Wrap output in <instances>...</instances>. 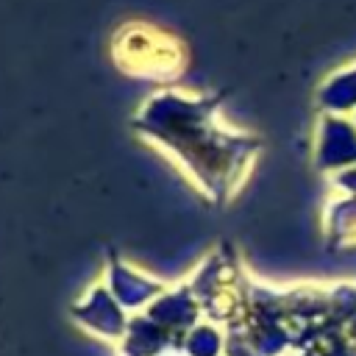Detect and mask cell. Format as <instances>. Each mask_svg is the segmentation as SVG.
<instances>
[{
	"label": "cell",
	"instance_id": "obj_3",
	"mask_svg": "<svg viewBox=\"0 0 356 356\" xmlns=\"http://www.w3.org/2000/svg\"><path fill=\"white\" fill-rule=\"evenodd\" d=\"M317 106L323 108V114H356V64L342 67L323 81L317 92Z\"/></svg>",
	"mask_w": 356,
	"mask_h": 356
},
{
	"label": "cell",
	"instance_id": "obj_1",
	"mask_svg": "<svg viewBox=\"0 0 356 356\" xmlns=\"http://www.w3.org/2000/svg\"><path fill=\"white\" fill-rule=\"evenodd\" d=\"M134 128L170 150L214 197H225L250 167L259 139L220 120V97L161 89L145 100Z\"/></svg>",
	"mask_w": 356,
	"mask_h": 356
},
{
	"label": "cell",
	"instance_id": "obj_4",
	"mask_svg": "<svg viewBox=\"0 0 356 356\" xmlns=\"http://www.w3.org/2000/svg\"><path fill=\"white\" fill-rule=\"evenodd\" d=\"M334 184H337L339 189H345V192H350V195H356V167H348V170H339V172H337V178H334Z\"/></svg>",
	"mask_w": 356,
	"mask_h": 356
},
{
	"label": "cell",
	"instance_id": "obj_2",
	"mask_svg": "<svg viewBox=\"0 0 356 356\" xmlns=\"http://www.w3.org/2000/svg\"><path fill=\"white\" fill-rule=\"evenodd\" d=\"M317 164L323 170L356 167V122L342 114H323L317 125Z\"/></svg>",
	"mask_w": 356,
	"mask_h": 356
}]
</instances>
